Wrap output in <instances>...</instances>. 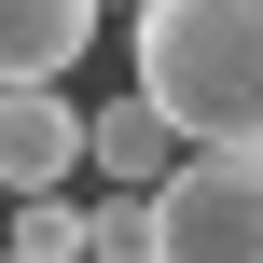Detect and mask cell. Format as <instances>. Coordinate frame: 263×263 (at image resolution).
Wrapping results in <instances>:
<instances>
[{
	"instance_id": "1",
	"label": "cell",
	"mask_w": 263,
	"mask_h": 263,
	"mask_svg": "<svg viewBox=\"0 0 263 263\" xmlns=\"http://www.w3.org/2000/svg\"><path fill=\"white\" fill-rule=\"evenodd\" d=\"M139 97L194 153H263V0H139Z\"/></svg>"
},
{
	"instance_id": "2",
	"label": "cell",
	"mask_w": 263,
	"mask_h": 263,
	"mask_svg": "<svg viewBox=\"0 0 263 263\" xmlns=\"http://www.w3.org/2000/svg\"><path fill=\"white\" fill-rule=\"evenodd\" d=\"M153 263H263V153H194L153 194Z\"/></svg>"
},
{
	"instance_id": "3",
	"label": "cell",
	"mask_w": 263,
	"mask_h": 263,
	"mask_svg": "<svg viewBox=\"0 0 263 263\" xmlns=\"http://www.w3.org/2000/svg\"><path fill=\"white\" fill-rule=\"evenodd\" d=\"M83 125L69 83H0V194H83Z\"/></svg>"
},
{
	"instance_id": "4",
	"label": "cell",
	"mask_w": 263,
	"mask_h": 263,
	"mask_svg": "<svg viewBox=\"0 0 263 263\" xmlns=\"http://www.w3.org/2000/svg\"><path fill=\"white\" fill-rule=\"evenodd\" d=\"M180 166H194V139H180L139 83H125V97H97V125H83V180H97V194H166Z\"/></svg>"
},
{
	"instance_id": "5",
	"label": "cell",
	"mask_w": 263,
	"mask_h": 263,
	"mask_svg": "<svg viewBox=\"0 0 263 263\" xmlns=\"http://www.w3.org/2000/svg\"><path fill=\"white\" fill-rule=\"evenodd\" d=\"M97 42V0H0V83H69Z\"/></svg>"
},
{
	"instance_id": "6",
	"label": "cell",
	"mask_w": 263,
	"mask_h": 263,
	"mask_svg": "<svg viewBox=\"0 0 263 263\" xmlns=\"http://www.w3.org/2000/svg\"><path fill=\"white\" fill-rule=\"evenodd\" d=\"M0 250L14 263H97V208H83V194H14Z\"/></svg>"
},
{
	"instance_id": "7",
	"label": "cell",
	"mask_w": 263,
	"mask_h": 263,
	"mask_svg": "<svg viewBox=\"0 0 263 263\" xmlns=\"http://www.w3.org/2000/svg\"><path fill=\"white\" fill-rule=\"evenodd\" d=\"M97 263H153V194H97Z\"/></svg>"
},
{
	"instance_id": "8",
	"label": "cell",
	"mask_w": 263,
	"mask_h": 263,
	"mask_svg": "<svg viewBox=\"0 0 263 263\" xmlns=\"http://www.w3.org/2000/svg\"><path fill=\"white\" fill-rule=\"evenodd\" d=\"M97 14H125V28H139V0H97Z\"/></svg>"
},
{
	"instance_id": "9",
	"label": "cell",
	"mask_w": 263,
	"mask_h": 263,
	"mask_svg": "<svg viewBox=\"0 0 263 263\" xmlns=\"http://www.w3.org/2000/svg\"><path fill=\"white\" fill-rule=\"evenodd\" d=\"M0 263H14V250H0Z\"/></svg>"
}]
</instances>
